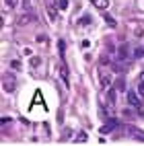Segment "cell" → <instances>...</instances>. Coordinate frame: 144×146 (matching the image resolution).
<instances>
[{
  "label": "cell",
  "mask_w": 144,
  "mask_h": 146,
  "mask_svg": "<svg viewBox=\"0 0 144 146\" xmlns=\"http://www.w3.org/2000/svg\"><path fill=\"white\" fill-rule=\"evenodd\" d=\"M128 103L136 109L138 115H144V103H142V97L138 95V91H128Z\"/></svg>",
  "instance_id": "6da1fadb"
},
{
  "label": "cell",
  "mask_w": 144,
  "mask_h": 146,
  "mask_svg": "<svg viewBox=\"0 0 144 146\" xmlns=\"http://www.w3.org/2000/svg\"><path fill=\"white\" fill-rule=\"evenodd\" d=\"M17 89V78L13 72H4L2 74V91L4 93H15Z\"/></svg>",
  "instance_id": "7a4b0ae2"
},
{
  "label": "cell",
  "mask_w": 144,
  "mask_h": 146,
  "mask_svg": "<svg viewBox=\"0 0 144 146\" xmlns=\"http://www.w3.org/2000/svg\"><path fill=\"white\" fill-rule=\"evenodd\" d=\"M45 11H47L50 21L56 23V21H58V11H60V4H58V0H45Z\"/></svg>",
  "instance_id": "3957f363"
},
{
  "label": "cell",
  "mask_w": 144,
  "mask_h": 146,
  "mask_svg": "<svg viewBox=\"0 0 144 146\" xmlns=\"http://www.w3.org/2000/svg\"><path fill=\"white\" fill-rule=\"evenodd\" d=\"M126 132L132 136V138H136V140L144 142V132H142V130H138V128H132V125H130V128H126Z\"/></svg>",
  "instance_id": "277c9868"
},
{
  "label": "cell",
  "mask_w": 144,
  "mask_h": 146,
  "mask_svg": "<svg viewBox=\"0 0 144 146\" xmlns=\"http://www.w3.org/2000/svg\"><path fill=\"white\" fill-rule=\"evenodd\" d=\"M89 2L99 11H107V6H109V0H89Z\"/></svg>",
  "instance_id": "5b68a950"
},
{
  "label": "cell",
  "mask_w": 144,
  "mask_h": 146,
  "mask_svg": "<svg viewBox=\"0 0 144 146\" xmlns=\"http://www.w3.org/2000/svg\"><path fill=\"white\" fill-rule=\"evenodd\" d=\"M136 91H138V95H140V97H144V72H140V76H138Z\"/></svg>",
  "instance_id": "8992f818"
},
{
  "label": "cell",
  "mask_w": 144,
  "mask_h": 146,
  "mask_svg": "<svg viewBox=\"0 0 144 146\" xmlns=\"http://www.w3.org/2000/svg\"><path fill=\"white\" fill-rule=\"evenodd\" d=\"M60 76H62L64 84H70V76H68V70H66V66H64V64L60 66Z\"/></svg>",
  "instance_id": "52a82bcc"
},
{
  "label": "cell",
  "mask_w": 144,
  "mask_h": 146,
  "mask_svg": "<svg viewBox=\"0 0 144 146\" xmlns=\"http://www.w3.org/2000/svg\"><path fill=\"white\" fill-rule=\"evenodd\" d=\"M109 82H111L109 72H107V70H101V84H103V86H109Z\"/></svg>",
  "instance_id": "ba28073f"
},
{
  "label": "cell",
  "mask_w": 144,
  "mask_h": 146,
  "mask_svg": "<svg viewBox=\"0 0 144 146\" xmlns=\"http://www.w3.org/2000/svg\"><path fill=\"white\" fill-rule=\"evenodd\" d=\"M113 128H115V119H109V121H107V123H105L103 128H101V134H109Z\"/></svg>",
  "instance_id": "9c48e42d"
},
{
  "label": "cell",
  "mask_w": 144,
  "mask_h": 146,
  "mask_svg": "<svg viewBox=\"0 0 144 146\" xmlns=\"http://www.w3.org/2000/svg\"><path fill=\"white\" fill-rule=\"evenodd\" d=\"M74 142H76V144L86 142V132H78V134H76V138H74Z\"/></svg>",
  "instance_id": "30bf717a"
},
{
  "label": "cell",
  "mask_w": 144,
  "mask_h": 146,
  "mask_svg": "<svg viewBox=\"0 0 144 146\" xmlns=\"http://www.w3.org/2000/svg\"><path fill=\"white\" fill-rule=\"evenodd\" d=\"M123 84H126V80H123V78H119L117 82H115V91H119V93H121L123 89H126V86H123Z\"/></svg>",
  "instance_id": "8fae6325"
},
{
  "label": "cell",
  "mask_w": 144,
  "mask_h": 146,
  "mask_svg": "<svg viewBox=\"0 0 144 146\" xmlns=\"http://www.w3.org/2000/svg\"><path fill=\"white\" fill-rule=\"evenodd\" d=\"M132 56H134V58H142V56H144V47H136Z\"/></svg>",
  "instance_id": "7c38bea8"
},
{
  "label": "cell",
  "mask_w": 144,
  "mask_h": 146,
  "mask_svg": "<svg viewBox=\"0 0 144 146\" xmlns=\"http://www.w3.org/2000/svg\"><path fill=\"white\" fill-rule=\"evenodd\" d=\"M58 4H60L62 11H66V8H68V0H58Z\"/></svg>",
  "instance_id": "4fadbf2b"
},
{
  "label": "cell",
  "mask_w": 144,
  "mask_h": 146,
  "mask_svg": "<svg viewBox=\"0 0 144 146\" xmlns=\"http://www.w3.org/2000/svg\"><path fill=\"white\" fill-rule=\"evenodd\" d=\"M82 25H91V15H84L82 17Z\"/></svg>",
  "instance_id": "5bb4252c"
},
{
  "label": "cell",
  "mask_w": 144,
  "mask_h": 146,
  "mask_svg": "<svg viewBox=\"0 0 144 146\" xmlns=\"http://www.w3.org/2000/svg\"><path fill=\"white\" fill-rule=\"evenodd\" d=\"M105 21H107V23H109V27H115V21H113V19H111V17H107V19H105Z\"/></svg>",
  "instance_id": "9a60e30c"
},
{
  "label": "cell",
  "mask_w": 144,
  "mask_h": 146,
  "mask_svg": "<svg viewBox=\"0 0 144 146\" xmlns=\"http://www.w3.org/2000/svg\"><path fill=\"white\" fill-rule=\"evenodd\" d=\"M8 2V6H17V0H6Z\"/></svg>",
  "instance_id": "2e32d148"
}]
</instances>
